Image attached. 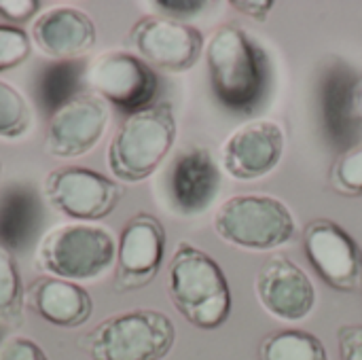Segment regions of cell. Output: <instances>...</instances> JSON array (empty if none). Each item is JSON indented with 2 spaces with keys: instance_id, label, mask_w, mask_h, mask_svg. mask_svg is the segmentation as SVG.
Listing matches in <instances>:
<instances>
[{
  "instance_id": "cell-1",
  "label": "cell",
  "mask_w": 362,
  "mask_h": 360,
  "mask_svg": "<svg viewBox=\"0 0 362 360\" xmlns=\"http://www.w3.org/2000/svg\"><path fill=\"white\" fill-rule=\"evenodd\" d=\"M168 295L193 327L214 331L231 314V291L221 265L202 248L180 242L168 267Z\"/></svg>"
},
{
  "instance_id": "cell-2",
  "label": "cell",
  "mask_w": 362,
  "mask_h": 360,
  "mask_svg": "<svg viewBox=\"0 0 362 360\" xmlns=\"http://www.w3.org/2000/svg\"><path fill=\"white\" fill-rule=\"evenodd\" d=\"M176 134V117L168 102L127 115L108 144L106 161L110 174L123 182L148 178L170 155Z\"/></svg>"
},
{
  "instance_id": "cell-3",
  "label": "cell",
  "mask_w": 362,
  "mask_h": 360,
  "mask_svg": "<svg viewBox=\"0 0 362 360\" xmlns=\"http://www.w3.org/2000/svg\"><path fill=\"white\" fill-rule=\"evenodd\" d=\"M206 62L212 91L223 106L250 112L259 104L265 85L263 55L240 25H221L210 36Z\"/></svg>"
},
{
  "instance_id": "cell-4",
  "label": "cell",
  "mask_w": 362,
  "mask_h": 360,
  "mask_svg": "<svg viewBox=\"0 0 362 360\" xmlns=\"http://www.w3.org/2000/svg\"><path fill=\"white\" fill-rule=\"evenodd\" d=\"M176 344L174 323L157 310L115 314L78 337L91 360H163Z\"/></svg>"
},
{
  "instance_id": "cell-5",
  "label": "cell",
  "mask_w": 362,
  "mask_h": 360,
  "mask_svg": "<svg viewBox=\"0 0 362 360\" xmlns=\"http://www.w3.org/2000/svg\"><path fill=\"white\" fill-rule=\"evenodd\" d=\"M47 276L89 282L102 278L117 261V242L106 227L91 223L57 225L42 236L34 255Z\"/></svg>"
},
{
  "instance_id": "cell-6",
  "label": "cell",
  "mask_w": 362,
  "mask_h": 360,
  "mask_svg": "<svg viewBox=\"0 0 362 360\" xmlns=\"http://www.w3.org/2000/svg\"><path fill=\"white\" fill-rule=\"evenodd\" d=\"M212 223L221 240L246 250H274L297 236L288 206L263 193L229 197L216 210Z\"/></svg>"
},
{
  "instance_id": "cell-7",
  "label": "cell",
  "mask_w": 362,
  "mask_h": 360,
  "mask_svg": "<svg viewBox=\"0 0 362 360\" xmlns=\"http://www.w3.org/2000/svg\"><path fill=\"white\" fill-rule=\"evenodd\" d=\"M42 193L49 206L76 223H95L112 214L123 189L108 176L81 168L62 166L45 176Z\"/></svg>"
},
{
  "instance_id": "cell-8",
  "label": "cell",
  "mask_w": 362,
  "mask_h": 360,
  "mask_svg": "<svg viewBox=\"0 0 362 360\" xmlns=\"http://www.w3.org/2000/svg\"><path fill=\"white\" fill-rule=\"evenodd\" d=\"M85 83L93 95L129 115L151 106L159 87L155 70L127 51H106L93 57L85 70Z\"/></svg>"
},
{
  "instance_id": "cell-9",
  "label": "cell",
  "mask_w": 362,
  "mask_h": 360,
  "mask_svg": "<svg viewBox=\"0 0 362 360\" xmlns=\"http://www.w3.org/2000/svg\"><path fill=\"white\" fill-rule=\"evenodd\" d=\"M127 42L151 68L172 74L191 70L206 47L197 28L157 15L140 17L132 25Z\"/></svg>"
},
{
  "instance_id": "cell-10",
  "label": "cell",
  "mask_w": 362,
  "mask_h": 360,
  "mask_svg": "<svg viewBox=\"0 0 362 360\" xmlns=\"http://www.w3.org/2000/svg\"><path fill=\"white\" fill-rule=\"evenodd\" d=\"M165 242L168 236L157 216L148 212L134 214L117 240L115 291L132 293L148 286L163 265Z\"/></svg>"
},
{
  "instance_id": "cell-11",
  "label": "cell",
  "mask_w": 362,
  "mask_h": 360,
  "mask_svg": "<svg viewBox=\"0 0 362 360\" xmlns=\"http://www.w3.org/2000/svg\"><path fill=\"white\" fill-rule=\"evenodd\" d=\"M110 121L104 100L93 93H76L64 100L49 117L45 151L59 159L87 155L102 140Z\"/></svg>"
},
{
  "instance_id": "cell-12",
  "label": "cell",
  "mask_w": 362,
  "mask_h": 360,
  "mask_svg": "<svg viewBox=\"0 0 362 360\" xmlns=\"http://www.w3.org/2000/svg\"><path fill=\"white\" fill-rule=\"evenodd\" d=\"M303 250L316 274L339 293L362 291V250L335 221L316 219L303 229Z\"/></svg>"
},
{
  "instance_id": "cell-13",
  "label": "cell",
  "mask_w": 362,
  "mask_h": 360,
  "mask_svg": "<svg viewBox=\"0 0 362 360\" xmlns=\"http://www.w3.org/2000/svg\"><path fill=\"white\" fill-rule=\"evenodd\" d=\"M255 291L265 312L286 323L303 320L316 306L312 280L284 255H274L263 263L255 280Z\"/></svg>"
},
{
  "instance_id": "cell-14",
  "label": "cell",
  "mask_w": 362,
  "mask_h": 360,
  "mask_svg": "<svg viewBox=\"0 0 362 360\" xmlns=\"http://www.w3.org/2000/svg\"><path fill=\"white\" fill-rule=\"evenodd\" d=\"M284 153V132L269 119L238 127L223 144V166L235 180H257L274 172Z\"/></svg>"
},
{
  "instance_id": "cell-15",
  "label": "cell",
  "mask_w": 362,
  "mask_h": 360,
  "mask_svg": "<svg viewBox=\"0 0 362 360\" xmlns=\"http://www.w3.org/2000/svg\"><path fill=\"white\" fill-rule=\"evenodd\" d=\"M172 206L182 216H195L210 208L221 189V172L204 146H191L178 155L168 178Z\"/></svg>"
},
{
  "instance_id": "cell-16",
  "label": "cell",
  "mask_w": 362,
  "mask_h": 360,
  "mask_svg": "<svg viewBox=\"0 0 362 360\" xmlns=\"http://www.w3.org/2000/svg\"><path fill=\"white\" fill-rule=\"evenodd\" d=\"M32 40L49 57L72 59L95 45L98 32L93 19L85 11L74 6H53L34 19Z\"/></svg>"
},
{
  "instance_id": "cell-17",
  "label": "cell",
  "mask_w": 362,
  "mask_h": 360,
  "mask_svg": "<svg viewBox=\"0 0 362 360\" xmlns=\"http://www.w3.org/2000/svg\"><path fill=\"white\" fill-rule=\"evenodd\" d=\"M25 301L36 316L62 329L83 327L93 312L91 295L83 284L53 276L32 280L25 289Z\"/></svg>"
},
{
  "instance_id": "cell-18",
  "label": "cell",
  "mask_w": 362,
  "mask_h": 360,
  "mask_svg": "<svg viewBox=\"0 0 362 360\" xmlns=\"http://www.w3.org/2000/svg\"><path fill=\"white\" fill-rule=\"evenodd\" d=\"M352 76L344 68H335L329 72L325 81V95H322V108H325V123L331 134V138L337 144H348L356 125L350 121V87Z\"/></svg>"
},
{
  "instance_id": "cell-19",
  "label": "cell",
  "mask_w": 362,
  "mask_h": 360,
  "mask_svg": "<svg viewBox=\"0 0 362 360\" xmlns=\"http://www.w3.org/2000/svg\"><path fill=\"white\" fill-rule=\"evenodd\" d=\"M259 360H329V354L316 335L301 329H282L261 342Z\"/></svg>"
},
{
  "instance_id": "cell-20",
  "label": "cell",
  "mask_w": 362,
  "mask_h": 360,
  "mask_svg": "<svg viewBox=\"0 0 362 360\" xmlns=\"http://www.w3.org/2000/svg\"><path fill=\"white\" fill-rule=\"evenodd\" d=\"M25 293L21 286V274L13 252L0 246V323L19 325L23 314Z\"/></svg>"
},
{
  "instance_id": "cell-21",
  "label": "cell",
  "mask_w": 362,
  "mask_h": 360,
  "mask_svg": "<svg viewBox=\"0 0 362 360\" xmlns=\"http://www.w3.org/2000/svg\"><path fill=\"white\" fill-rule=\"evenodd\" d=\"M30 125L32 108L25 95L6 81H0V138L17 140L30 129Z\"/></svg>"
},
{
  "instance_id": "cell-22",
  "label": "cell",
  "mask_w": 362,
  "mask_h": 360,
  "mask_svg": "<svg viewBox=\"0 0 362 360\" xmlns=\"http://www.w3.org/2000/svg\"><path fill=\"white\" fill-rule=\"evenodd\" d=\"M331 187L346 197H362V142L339 155L331 170Z\"/></svg>"
},
{
  "instance_id": "cell-23",
  "label": "cell",
  "mask_w": 362,
  "mask_h": 360,
  "mask_svg": "<svg viewBox=\"0 0 362 360\" xmlns=\"http://www.w3.org/2000/svg\"><path fill=\"white\" fill-rule=\"evenodd\" d=\"M32 53L30 34L11 23H0V72L21 66Z\"/></svg>"
},
{
  "instance_id": "cell-24",
  "label": "cell",
  "mask_w": 362,
  "mask_h": 360,
  "mask_svg": "<svg viewBox=\"0 0 362 360\" xmlns=\"http://www.w3.org/2000/svg\"><path fill=\"white\" fill-rule=\"evenodd\" d=\"M0 360H49V356L34 339L13 335L0 346Z\"/></svg>"
},
{
  "instance_id": "cell-25",
  "label": "cell",
  "mask_w": 362,
  "mask_h": 360,
  "mask_svg": "<svg viewBox=\"0 0 362 360\" xmlns=\"http://www.w3.org/2000/svg\"><path fill=\"white\" fill-rule=\"evenodd\" d=\"M40 11L38 0H0V17L11 25L30 21Z\"/></svg>"
},
{
  "instance_id": "cell-26",
  "label": "cell",
  "mask_w": 362,
  "mask_h": 360,
  "mask_svg": "<svg viewBox=\"0 0 362 360\" xmlns=\"http://www.w3.org/2000/svg\"><path fill=\"white\" fill-rule=\"evenodd\" d=\"M339 359L362 360V325H346L337 331Z\"/></svg>"
},
{
  "instance_id": "cell-27",
  "label": "cell",
  "mask_w": 362,
  "mask_h": 360,
  "mask_svg": "<svg viewBox=\"0 0 362 360\" xmlns=\"http://www.w3.org/2000/svg\"><path fill=\"white\" fill-rule=\"evenodd\" d=\"M153 6L161 8V13L168 15V19L178 21V17H189V15L199 13L206 6V2H199V0H159V2H153Z\"/></svg>"
},
{
  "instance_id": "cell-28",
  "label": "cell",
  "mask_w": 362,
  "mask_h": 360,
  "mask_svg": "<svg viewBox=\"0 0 362 360\" xmlns=\"http://www.w3.org/2000/svg\"><path fill=\"white\" fill-rule=\"evenodd\" d=\"M231 6L242 15H248L257 21H265L269 11L274 8L272 0H231Z\"/></svg>"
},
{
  "instance_id": "cell-29",
  "label": "cell",
  "mask_w": 362,
  "mask_h": 360,
  "mask_svg": "<svg viewBox=\"0 0 362 360\" xmlns=\"http://www.w3.org/2000/svg\"><path fill=\"white\" fill-rule=\"evenodd\" d=\"M350 121L362 123V79H354L350 87Z\"/></svg>"
},
{
  "instance_id": "cell-30",
  "label": "cell",
  "mask_w": 362,
  "mask_h": 360,
  "mask_svg": "<svg viewBox=\"0 0 362 360\" xmlns=\"http://www.w3.org/2000/svg\"><path fill=\"white\" fill-rule=\"evenodd\" d=\"M0 168H2V166H0Z\"/></svg>"
}]
</instances>
